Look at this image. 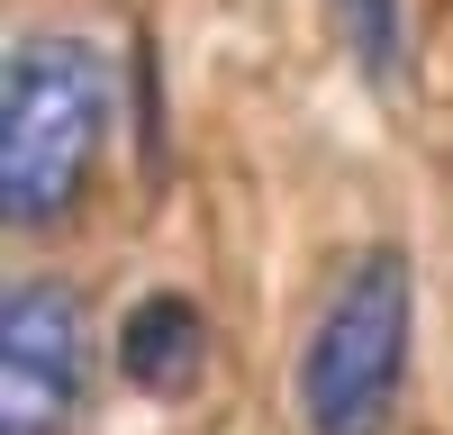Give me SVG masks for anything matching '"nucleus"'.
Instances as JSON below:
<instances>
[{"mask_svg": "<svg viewBox=\"0 0 453 435\" xmlns=\"http://www.w3.org/2000/svg\"><path fill=\"white\" fill-rule=\"evenodd\" d=\"M109 109H119V72L91 36L46 27L10 46L0 64V218L19 236L64 227L82 209L109 155Z\"/></svg>", "mask_w": 453, "mask_h": 435, "instance_id": "nucleus-1", "label": "nucleus"}, {"mask_svg": "<svg viewBox=\"0 0 453 435\" xmlns=\"http://www.w3.org/2000/svg\"><path fill=\"white\" fill-rule=\"evenodd\" d=\"M408 336H418V263L408 245H363L299 345L309 435H390L408 390Z\"/></svg>", "mask_w": 453, "mask_h": 435, "instance_id": "nucleus-2", "label": "nucleus"}, {"mask_svg": "<svg viewBox=\"0 0 453 435\" xmlns=\"http://www.w3.org/2000/svg\"><path fill=\"white\" fill-rule=\"evenodd\" d=\"M91 390V309L55 272H19L0 300V435H64Z\"/></svg>", "mask_w": 453, "mask_h": 435, "instance_id": "nucleus-3", "label": "nucleus"}, {"mask_svg": "<svg viewBox=\"0 0 453 435\" xmlns=\"http://www.w3.org/2000/svg\"><path fill=\"white\" fill-rule=\"evenodd\" d=\"M209 362V317L181 300V290H145V300L119 317V372L145 399H181Z\"/></svg>", "mask_w": 453, "mask_h": 435, "instance_id": "nucleus-4", "label": "nucleus"}, {"mask_svg": "<svg viewBox=\"0 0 453 435\" xmlns=\"http://www.w3.org/2000/svg\"><path fill=\"white\" fill-rule=\"evenodd\" d=\"M326 19H335V36H345L354 72L372 91H390L399 64H408V0H326Z\"/></svg>", "mask_w": 453, "mask_h": 435, "instance_id": "nucleus-5", "label": "nucleus"}]
</instances>
